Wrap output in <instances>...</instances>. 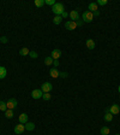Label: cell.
<instances>
[{
  "label": "cell",
  "instance_id": "cell-2",
  "mask_svg": "<svg viewBox=\"0 0 120 135\" xmlns=\"http://www.w3.org/2000/svg\"><path fill=\"white\" fill-rule=\"evenodd\" d=\"M94 19V13L93 12H90V11H85V12H83L82 15V21L84 23H90V22H93Z\"/></svg>",
  "mask_w": 120,
  "mask_h": 135
},
{
  "label": "cell",
  "instance_id": "cell-23",
  "mask_svg": "<svg viewBox=\"0 0 120 135\" xmlns=\"http://www.w3.org/2000/svg\"><path fill=\"white\" fill-rule=\"evenodd\" d=\"M61 21H63L61 16H55L54 18H53V23H54V24H56V25H58V24H60V23H61Z\"/></svg>",
  "mask_w": 120,
  "mask_h": 135
},
{
  "label": "cell",
  "instance_id": "cell-3",
  "mask_svg": "<svg viewBox=\"0 0 120 135\" xmlns=\"http://www.w3.org/2000/svg\"><path fill=\"white\" fill-rule=\"evenodd\" d=\"M6 105H7V109H10V110H13V109L17 107V105H18V101H17V99L15 98H10L7 101H6Z\"/></svg>",
  "mask_w": 120,
  "mask_h": 135
},
{
  "label": "cell",
  "instance_id": "cell-8",
  "mask_svg": "<svg viewBox=\"0 0 120 135\" xmlns=\"http://www.w3.org/2000/svg\"><path fill=\"white\" fill-rule=\"evenodd\" d=\"M43 95V92L41 91V89H34L33 93H31V97L33 99H41Z\"/></svg>",
  "mask_w": 120,
  "mask_h": 135
},
{
  "label": "cell",
  "instance_id": "cell-12",
  "mask_svg": "<svg viewBox=\"0 0 120 135\" xmlns=\"http://www.w3.org/2000/svg\"><path fill=\"white\" fill-rule=\"evenodd\" d=\"M18 119H19V123L25 124V123H28V115L27 114H21L19 115V117H18Z\"/></svg>",
  "mask_w": 120,
  "mask_h": 135
},
{
  "label": "cell",
  "instance_id": "cell-11",
  "mask_svg": "<svg viewBox=\"0 0 120 135\" xmlns=\"http://www.w3.org/2000/svg\"><path fill=\"white\" fill-rule=\"evenodd\" d=\"M59 74L60 71L56 69V68H52L50 70H49V75H50V77H53V78H58L59 77Z\"/></svg>",
  "mask_w": 120,
  "mask_h": 135
},
{
  "label": "cell",
  "instance_id": "cell-35",
  "mask_svg": "<svg viewBox=\"0 0 120 135\" xmlns=\"http://www.w3.org/2000/svg\"><path fill=\"white\" fill-rule=\"evenodd\" d=\"M118 92H119V94H120V86L118 87Z\"/></svg>",
  "mask_w": 120,
  "mask_h": 135
},
{
  "label": "cell",
  "instance_id": "cell-34",
  "mask_svg": "<svg viewBox=\"0 0 120 135\" xmlns=\"http://www.w3.org/2000/svg\"><path fill=\"white\" fill-rule=\"evenodd\" d=\"M98 16H100V12H98V11L94 12V17H98Z\"/></svg>",
  "mask_w": 120,
  "mask_h": 135
},
{
  "label": "cell",
  "instance_id": "cell-16",
  "mask_svg": "<svg viewBox=\"0 0 120 135\" xmlns=\"http://www.w3.org/2000/svg\"><path fill=\"white\" fill-rule=\"evenodd\" d=\"M29 53H30V51H29V48H27V47H23V48L19 49V54L21 56H29Z\"/></svg>",
  "mask_w": 120,
  "mask_h": 135
},
{
  "label": "cell",
  "instance_id": "cell-1",
  "mask_svg": "<svg viewBox=\"0 0 120 135\" xmlns=\"http://www.w3.org/2000/svg\"><path fill=\"white\" fill-rule=\"evenodd\" d=\"M52 11L53 13H55V16H61V13L64 12V5L61 3H55L54 6H52Z\"/></svg>",
  "mask_w": 120,
  "mask_h": 135
},
{
  "label": "cell",
  "instance_id": "cell-29",
  "mask_svg": "<svg viewBox=\"0 0 120 135\" xmlns=\"http://www.w3.org/2000/svg\"><path fill=\"white\" fill-rule=\"evenodd\" d=\"M59 77H61V78H66V77H69V74H67V72H61V71H60Z\"/></svg>",
  "mask_w": 120,
  "mask_h": 135
},
{
  "label": "cell",
  "instance_id": "cell-7",
  "mask_svg": "<svg viewBox=\"0 0 120 135\" xmlns=\"http://www.w3.org/2000/svg\"><path fill=\"white\" fill-rule=\"evenodd\" d=\"M50 57L53 58L54 60H59V58L61 57V51L58 48H55L52 51V53H50Z\"/></svg>",
  "mask_w": 120,
  "mask_h": 135
},
{
  "label": "cell",
  "instance_id": "cell-21",
  "mask_svg": "<svg viewBox=\"0 0 120 135\" xmlns=\"http://www.w3.org/2000/svg\"><path fill=\"white\" fill-rule=\"evenodd\" d=\"M0 110H1L3 112H5L6 110H7V105H6V101H4V100H0Z\"/></svg>",
  "mask_w": 120,
  "mask_h": 135
},
{
  "label": "cell",
  "instance_id": "cell-20",
  "mask_svg": "<svg viewBox=\"0 0 120 135\" xmlns=\"http://www.w3.org/2000/svg\"><path fill=\"white\" fill-rule=\"evenodd\" d=\"M5 116H6V118H13V110L7 109L5 111Z\"/></svg>",
  "mask_w": 120,
  "mask_h": 135
},
{
  "label": "cell",
  "instance_id": "cell-32",
  "mask_svg": "<svg viewBox=\"0 0 120 135\" xmlns=\"http://www.w3.org/2000/svg\"><path fill=\"white\" fill-rule=\"evenodd\" d=\"M69 17V13L66 12V11H64L63 13H61V18H67Z\"/></svg>",
  "mask_w": 120,
  "mask_h": 135
},
{
  "label": "cell",
  "instance_id": "cell-9",
  "mask_svg": "<svg viewBox=\"0 0 120 135\" xmlns=\"http://www.w3.org/2000/svg\"><path fill=\"white\" fill-rule=\"evenodd\" d=\"M69 17L71 18V21L73 22H76L79 19V13H78V11L77 10H72L70 13H69Z\"/></svg>",
  "mask_w": 120,
  "mask_h": 135
},
{
  "label": "cell",
  "instance_id": "cell-24",
  "mask_svg": "<svg viewBox=\"0 0 120 135\" xmlns=\"http://www.w3.org/2000/svg\"><path fill=\"white\" fill-rule=\"evenodd\" d=\"M35 5L37 7H42L44 5V0H35Z\"/></svg>",
  "mask_w": 120,
  "mask_h": 135
},
{
  "label": "cell",
  "instance_id": "cell-15",
  "mask_svg": "<svg viewBox=\"0 0 120 135\" xmlns=\"http://www.w3.org/2000/svg\"><path fill=\"white\" fill-rule=\"evenodd\" d=\"M6 75H7V70H6V68H4V66H0V80L5 78Z\"/></svg>",
  "mask_w": 120,
  "mask_h": 135
},
{
  "label": "cell",
  "instance_id": "cell-5",
  "mask_svg": "<svg viewBox=\"0 0 120 135\" xmlns=\"http://www.w3.org/2000/svg\"><path fill=\"white\" fill-rule=\"evenodd\" d=\"M77 23L73 21H67L65 23V28L67 29V30H75V29H77Z\"/></svg>",
  "mask_w": 120,
  "mask_h": 135
},
{
  "label": "cell",
  "instance_id": "cell-13",
  "mask_svg": "<svg viewBox=\"0 0 120 135\" xmlns=\"http://www.w3.org/2000/svg\"><path fill=\"white\" fill-rule=\"evenodd\" d=\"M85 43H87V47L89 49H94V48H95V41H94L93 39H88Z\"/></svg>",
  "mask_w": 120,
  "mask_h": 135
},
{
  "label": "cell",
  "instance_id": "cell-22",
  "mask_svg": "<svg viewBox=\"0 0 120 135\" xmlns=\"http://www.w3.org/2000/svg\"><path fill=\"white\" fill-rule=\"evenodd\" d=\"M112 119H113V115L110 114V112H106L104 114V121L106 122H110Z\"/></svg>",
  "mask_w": 120,
  "mask_h": 135
},
{
  "label": "cell",
  "instance_id": "cell-18",
  "mask_svg": "<svg viewBox=\"0 0 120 135\" xmlns=\"http://www.w3.org/2000/svg\"><path fill=\"white\" fill-rule=\"evenodd\" d=\"M53 62H54V59H53L52 57H46V58H44V64L48 65V66L53 65Z\"/></svg>",
  "mask_w": 120,
  "mask_h": 135
},
{
  "label": "cell",
  "instance_id": "cell-30",
  "mask_svg": "<svg viewBox=\"0 0 120 135\" xmlns=\"http://www.w3.org/2000/svg\"><path fill=\"white\" fill-rule=\"evenodd\" d=\"M0 42H3V43H7V42H9V39L6 38V36H3V38H0Z\"/></svg>",
  "mask_w": 120,
  "mask_h": 135
},
{
  "label": "cell",
  "instance_id": "cell-6",
  "mask_svg": "<svg viewBox=\"0 0 120 135\" xmlns=\"http://www.w3.org/2000/svg\"><path fill=\"white\" fill-rule=\"evenodd\" d=\"M108 111H109V112H110L112 115H113V116H114V115H118V114L120 112L119 105H118V104H113V105H112V106L108 109Z\"/></svg>",
  "mask_w": 120,
  "mask_h": 135
},
{
  "label": "cell",
  "instance_id": "cell-4",
  "mask_svg": "<svg viewBox=\"0 0 120 135\" xmlns=\"http://www.w3.org/2000/svg\"><path fill=\"white\" fill-rule=\"evenodd\" d=\"M52 88H53V86H52L50 82H44V83H42V86H41V91L43 93H49L52 91Z\"/></svg>",
  "mask_w": 120,
  "mask_h": 135
},
{
  "label": "cell",
  "instance_id": "cell-25",
  "mask_svg": "<svg viewBox=\"0 0 120 135\" xmlns=\"http://www.w3.org/2000/svg\"><path fill=\"white\" fill-rule=\"evenodd\" d=\"M50 98H52V95H50L49 93H43V95H42V99H43V100H46V101L50 100Z\"/></svg>",
  "mask_w": 120,
  "mask_h": 135
},
{
  "label": "cell",
  "instance_id": "cell-27",
  "mask_svg": "<svg viewBox=\"0 0 120 135\" xmlns=\"http://www.w3.org/2000/svg\"><path fill=\"white\" fill-rule=\"evenodd\" d=\"M44 4L49 6H54L55 5V1L54 0H44Z\"/></svg>",
  "mask_w": 120,
  "mask_h": 135
},
{
  "label": "cell",
  "instance_id": "cell-19",
  "mask_svg": "<svg viewBox=\"0 0 120 135\" xmlns=\"http://www.w3.org/2000/svg\"><path fill=\"white\" fill-rule=\"evenodd\" d=\"M100 133H101V135H108L110 133V130H109L108 127H102L101 130H100Z\"/></svg>",
  "mask_w": 120,
  "mask_h": 135
},
{
  "label": "cell",
  "instance_id": "cell-31",
  "mask_svg": "<svg viewBox=\"0 0 120 135\" xmlns=\"http://www.w3.org/2000/svg\"><path fill=\"white\" fill-rule=\"evenodd\" d=\"M76 23H77V25H78V27H82L83 24H84V22L81 21V19H78V21H76Z\"/></svg>",
  "mask_w": 120,
  "mask_h": 135
},
{
  "label": "cell",
  "instance_id": "cell-36",
  "mask_svg": "<svg viewBox=\"0 0 120 135\" xmlns=\"http://www.w3.org/2000/svg\"><path fill=\"white\" fill-rule=\"evenodd\" d=\"M116 135H120V134H116Z\"/></svg>",
  "mask_w": 120,
  "mask_h": 135
},
{
  "label": "cell",
  "instance_id": "cell-33",
  "mask_svg": "<svg viewBox=\"0 0 120 135\" xmlns=\"http://www.w3.org/2000/svg\"><path fill=\"white\" fill-rule=\"evenodd\" d=\"M53 65H54L55 68H56V66H59V60H54V62H53Z\"/></svg>",
  "mask_w": 120,
  "mask_h": 135
},
{
  "label": "cell",
  "instance_id": "cell-10",
  "mask_svg": "<svg viewBox=\"0 0 120 135\" xmlns=\"http://www.w3.org/2000/svg\"><path fill=\"white\" fill-rule=\"evenodd\" d=\"M15 133L16 134H23L24 133V130H25V125L22 124V123H19V124H17L16 127H15Z\"/></svg>",
  "mask_w": 120,
  "mask_h": 135
},
{
  "label": "cell",
  "instance_id": "cell-17",
  "mask_svg": "<svg viewBox=\"0 0 120 135\" xmlns=\"http://www.w3.org/2000/svg\"><path fill=\"white\" fill-rule=\"evenodd\" d=\"M35 129V124H34L33 122H28L25 123V130H29V131H31V130Z\"/></svg>",
  "mask_w": 120,
  "mask_h": 135
},
{
  "label": "cell",
  "instance_id": "cell-28",
  "mask_svg": "<svg viewBox=\"0 0 120 135\" xmlns=\"http://www.w3.org/2000/svg\"><path fill=\"white\" fill-rule=\"evenodd\" d=\"M107 3H108L107 0H97V1H96V4H97V5H101V6L107 5Z\"/></svg>",
  "mask_w": 120,
  "mask_h": 135
},
{
  "label": "cell",
  "instance_id": "cell-14",
  "mask_svg": "<svg viewBox=\"0 0 120 135\" xmlns=\"http://www.w3.org/2000/svg\"><path fill=\"white\" fill-rule=\"evenodd\" d=\"M89 11L90 12H96V11H98V9H97V4L96 3H90L89 4Z\"/></svg>",
  "mask_w": 120,
  "mask_h": 135
},
{
  "label": "cell",
  "instance_id": "cell-26",
  "mask_svg": "<svg viewBox=\"0 0 120 135\" xmlns=\"http://www.w3.org/2000/svg\"><path fill=\"white\" fill-rule=\"evenodd\" d=\"M29 57H30V58H33V59H36V58L38 57V54L36 53L35 51H31V52L29 53Z\"/></svg>",
  "mask_w": 120,
  "mask_h": 135
}]
</instances>
